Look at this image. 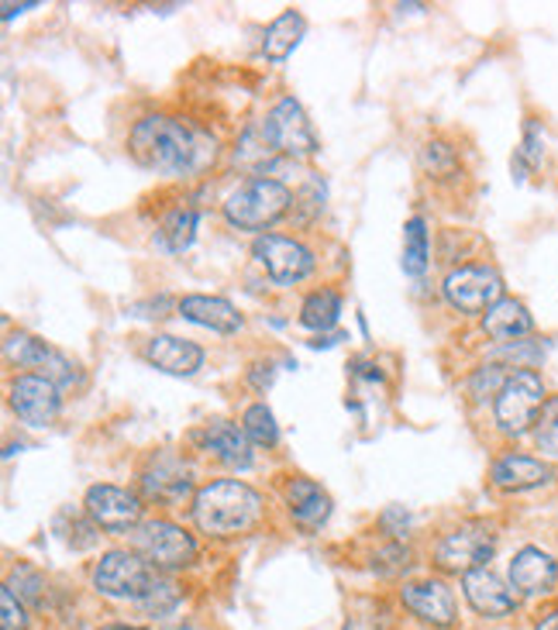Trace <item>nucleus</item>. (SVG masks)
Listing matches in <instances>:
<instances>
[{"label":"nucleus","mask_w":558,"mask_h":630,"mask_svg":"<svg viewBox=\"0 0 558 630\" xmlns=\"http://www.w3.org/2000/svg\"><path fill=\"white\" fill-rule=\"evenodd\" d=\"M152 579V565L138 551H107L93 565V589L107 599H141Z\"/></svg>","instance_id":"8"},{"label":"nucleus","mask_w":558,"mask_h":630,"mask_svg":"<svg viewBox=\"0 0 558 630\" xmlns=\"http://www.w3.org/2000/svg\"><path fill=\"white\" fill-rule=\"evenodd\" d=\"M132 630H138V627H132Z\"/></svg>","instance_id":"40"},{"label":"nucleus","mask_w":558,"mask_h":630,"mask_svg":"<svg viewBox=\"0 0 558 630\" xmlns=\"http://www.w3.org/2000/svg\"><path fill=\"white\" fill-rule=\"evenodd\" d=\"M482 331H487L493 342L500 345H514L521 337H527L535 331V321H531V313L521 300L514 297H503L500 303H493L487 313H482Z\"/></svg>","instance_id":"22"},{"label":"nucleus","mask_w":558,"mask_h":630,"mask_svg":"<svg viewBox=\"0 0 558 630\" xmlns=\"http://www.w3.org/2000/svg\"><path fill=\"white\" fill-rule=\"evenodd\" d=\"M35 4H11V0H8V4H4V21H11L14 14H21V11H32Z\"/></svg>","instance_id":"39"},{"label":"nucleus","mask_w":558,"mask_h":630,"mask_svg":"<svg viewBox=\"0 0 558 630\" xmlns=\"http://www.w3.org/2000/svg\"><path fill=\"white\" fill-rule=\"evenodd\" d=\"M342 318V294L338 289H318L300 307V324L310 331H328Z\"/></svg>","instance_id":"25"},{"label":"nucleus","mask_w":558,"mask_h":630,"mask_svg":"<svg viewBox=\"0 0 558 630\" xmlns=\"http://www.w3.org/2000/svg\"><path fill=\"white\" fill-rule=\"evenodd\" d=\"M262 517V500L238 479H217L193 496V520L210 538H235L252 530Z\"/></svg>","instance_id":"2"},{"label":"nucleus","mask_w":558,"mask_h":630,"mask_svg":"<svg viewBox=\"0 0 558 630\" xmlns=\"http://www.w3.org/2000/svg\"><path fill=\"white\" fill-rule=\"evenodd\" d=\"M545 159V138H542V125L538 121H527V131H524V141L517 149V165L521 169H538Z\"/></svg>","instance_id":"33"},{"label":"nucleus","mask_w":558,"mask_h":630,"mask_svg":"<svg viewBox=\"0 0 558 630\" xmlns=\"http://www.w3.org/2000/svg\"><path fill=\"white\" fill-rule=\"evenodd\" d=\"M379 524L390 530V538H403V530H407V514L400 511V506H394V511H386L379 517Z\"/></svg>","instance_id":"37"},{"label":"nucleus","mask_w":558,"mask_h":630,"mask_svg":"<svg viewBox=\"0 0 558 630\" xmlns=\"http://www.w3.org/2000/svg\"><path fill=\"white\" fill-rule=\"evenodd\" d=\"M545 382L538 373L531 369H517L511 373V379L503 382V390L493 400V414H497V427L503 434H524L538 424L542 406H545Z\"/></svg>","instance_id":"4"},{"label":"nucleus","mask_w":558,"mask_h":630,"mask_svg":"<svg viewBox=\"0 0 558 630\" xmlns=\"http://www.w3.org/2000/svg\"><path fill=\"white\" fill-rule=\"evenodd\" d=\"M141 490L149 500H180L190 493V476L173 455H159L141 472Z\"/></svg>","instance_id":"23"},{"label":"nucleus","mask_w":558,"mask_h":630,"mask_svg":"<svg viewBox=\"0 0 558 630\" xmlns=\"http://www.w3.org/2000/svg\"><path fill=\"white\" fill-rule=\"evenodd\" d=\"M4 355H8L11 366H18V369H35V376L53 379L56 386H72V382H77V366H72L66 355H59L56 348H48L42 337L29 334V331L8 334Z\"/></svg>","instance_id":"10"},{"label":"nucleus","mask_w":558,"mask_h":630,"mask_svg":"<svg viewBox=\"0 0 558 630\" xmlns=\"http://www.w3.org/2000/svg\"><path fill=\"white\" fill-rule=\"evenodd\" d=\"M138 603H141V610L149 614V617H166V614H173V610H176V603H180V586L173 583V579L156 575V579H152V586L145 589V596H141Z\"/></svg>","instance_id":"29"},{"label":"nucleus","mask_w":558,"mask_h":630,"mask_svg":"<svg viewBox=\"0 0 558 630\" xmlns=\"http://www.w3.org/2000/svg\"><path fill=\"white\" fill-rule=\"evenodd\" d=\"M193 234H197V210L193 207H176L173 214H166L159 225V238L169 252H186Z\"/></svg>","instance_id":"26"},{"label":"nucleus","mask_w":558,"mask_h":630,"mask_svg":"<svg viewBox=\"0 0 558 630\" xmlns=\"http://www.w3.org/2000/svg\"><path fill=\"white\" fill-rule=\"evenodd\" d=\"M403 273L421 276L428 270V225L424 217H410L403 225Z\"/></svg>","instance_id":"27"},{"label":"nucleus","mask_w":558,"mask_h":630,"mask_svg":"<svg viewBox=\"0 0 558 630\" xmlns=\"http://www.w3.org/2000/svg\"><path fill=\"white\" fill-rule=\"evenodd\" d=\"M535 448L548 462H558V397H548L542 406V417L535 424Z\"/></svg>","instance_id":"30"},{"label":"nucleus","mask_w":558,"mask_h":630,"mask_svg":"<svg viewBox=\"0 0 558 630\" xmlns=\"http://www.w3.org/2000/svg\"><path fill=\"white\" fill-rule=\"evenodd\" d=\"M535 630H558V610H551V614H545L538 623H535Z\"/></svg>","instance_id":"38"},{"label":"nucleus","mask_w":558,"mask_h":630,"mask_svg":"<svg viewBox=\"0 0 558 630\" xmlns=\"http://www.w3.org/2000/svg\"><path fill=\"white\" fill-rule=\"evenodd\" d=\"M445 300L463 313H482L503 300V279L487 265H458L445 276Z\"/></svg>","instance_id":"9"},{"label":"nucleus","mask_w":558,"mask_h":630,"mask_svg":"<svg viewBox=\"0 0 558 630\" xmlns=\"http://www.w3.org/2000/svg\"><path fill=\"white\" fill-rule=\"evenodd\" d=\"M289 204H294V197H289L286 183L255 176V180H249L246 186H238L235 193H228L225 217H228L231 228L262 231V228L276 225L280 217L289 210Z\"/></svg>","instance_id":"3"},{"label":"nucleus","mask_w":558,"mask_h":630,"mask_svg":"<svg viewBox=\"0 0 558 630\" xmlns=\"http://www.w3.org/2000/svg\"><path fill=\"white\" fill-rule=\"evenodd\" d=\"M497 551V535L482 524V520H469L463 527L448 530V535L434 548V565L452 575H469L476 569H487V562Z\"/></svg>","instance_id":"5"},{"label":"nucleus","mask_w":558,"mask_h":630,"mask_svg":"<svg viewBox=\"0 0 558 630\" xmlns=\"http://www.w3.org/2000/svg\"><path fill=\"white\" fill-rule=\"evenodd\" d=\"M283 496H286L289 517H294V524H300L304 530H318L331 517V496L314 479H304V476L289 479Z\"/></svg>","instance_id":"19"},{"label":"nucleus","mask_w":558,"mask_h":630,"mask_svg":"<svg viewBox=\"0 0 558 630\" xmlns=\"http://www.w3.org/2000/svg\"><path fill=\"white\" fill-rule=\"evenodd\" d=\"M255 262L270 273L276 283L289 286V283H300L314 273V255L307 245L294 238H283V234H259L255 245H252Z\"/></svg>","instance_id":"11"},{"label":"nucleus","mask_w":558,"mask_h":630,"mask_svg":"<svg viewBox=\"0 0 558 630\" xmlns=\"http://www.w3.org/2000/svg\"><path fill=\"white\" fill-rule=\"evenodd\" d=\"M551 479V466L542 462V458H531L521 451H506L500 455L493 469H490V482L497 490L506 493H524V490H538Z\"/></svg>","instance_id":"16"},{"label":"nucleus","mask_w":558,"mask_h":630,"mask_svg":"<svg viewBox=\"0 0 558 630\" xmlns=\"http://www.w3.org/2000/svg\"><path fill=\"white\" fill-rule=\"evenodd\" d=\"M273 379H276L273 362H259V366H252V373H249V382L255 386L259 393H262V390H270V386H273Z\"/></svg>","instance_id":"36"},{"label":"nucleus","mask_w":558,"mask_h":630,"mask_svg":"<svg viewBox=\"0 0 558 630\" xmlns=\"http://www.w3.org/2000/svg\"><path fill=\"white\" fill-rule=\"evenodd\" d=\"M87 517L104 527L114 530V535H125V530L141 527V500L121 486H111V482H96V486L87 490L83 496Z\"/></svg>","instance_id":"12"},{"label":"nucleus","mask_w":558,"mask_h":630,"mask_svg":"<svg viewBox=\"0 0 558 630\" xmlns=\"http://www.w3.org/2000/svg\"><path fill=\"white\" fill-rule=\"evenodd\" d=\"M307 32V21L300 11H283L270 28H265V38H262V56L270 62H283L294 48L300 45Z\"/></svg>","instance_id":"24"},{"label":"nucleus","mask_w":558,"mask_h":630,"mask_svg":"<svg viewBox=\"0 0 558 630\" xmlns=\"http://www.w3.org/2000/svg\"><path fill=\"white\" fill-rule=\"evenodd\" d=\"M176 310L190 324H201L207 331H217V334H235L241 328V313L235 310V303H228L225 297H204V294H193V297H183L176 303Z\"/></svg>","instance_id":"21"},{"label":"nucleus","mask_w":558,"mask_h":630,"mask_svg":"<svg viewBox=\"0 0 558 630\" xmlns=\"http://www.w3.org/2000/svg\"><path fill=\"white\" fill-rule=\"evenodd\" d=\"M204 445L207 451L231 469H249L252 466V438L246 427H238L231 421H214L204 427Z\"/></svg>","instance_id":"20"},{"label":"nucleus","mask_w":558,"mask_h":630,"mask_svg":"<svg viewBox=\"0 0 558 630\" xmlns=\"http://www.w3.org/2000/svg\"><path fill=\"white\" fill-rule=\"evenodd\" d=\"M558 583V562L542 548H521L511 562V586L521 596H545Z\"/></svg>","instance_id":"17"},{"label":"nucleus","mask_w":558,"mask_h":630,"mask_svg":"<svg viewBox=\"0 0 558 630\" xmlns=\"http://www.w3.org/2000/svg\"><path fill=\"white\" fill-rule=\"evenodd\" d=\"M421 162H424L428 173H434V176H448V173H455L458 156H455L452 145H445V141H431L428 149H424V156H421Z\"/></svg>","instance_id":"34"},{"label":"nucleus","mask_w":558,"mask_h":630,"mask_svg":"<svg viewBox=\"0 0 558 630\" xmlns=\"http://www.w3.org/2000/svg\"><path fill=\"white\" fill-rule=\"evenodd\" d=\"M511 379V373H506V366H482L476 369V376L469 379V390L476 400H487V397H497L503 390V382Z\"/></svg>","instance_id":"32"},{"label":"nucleus","mask_w":558,"mask_h":630,"mask_svg":"<svg viewBox=\"0 0 558 630\" xmlns=\"http://www.w3.org/2000/svg\"><path fill=\"white\" fill-rule=\"evenodd\" d=\"M463 593L469 599V607L479 614V617H490V620H500V617H511L517 610V599L514 593L503 586V579L490 569H476L469 575H463Z\"/></svg>","instance_id":"15"},{"label":"nucleus","mask_w":558,"mask_h":630,"mask_svg":"<svg viewBox=\"0 0 558 630\" xmlns=\"http://www.w3.org/2000/svg\"><path fill=\"white\" fill-rule=\"evenodd\" d=\"M135 551L141 554L152 569H186L197 559V541H193L186 530L173 520H149L132 530Z\"/></svg>","instance_id":"7"},{"label":"nucleus","mask_w":558,"mask_h":630,"mask_svg":"<svg viewBox=\"0 0 558 630\" xmlns=\"http://www.w3.org/2000/svg\"><path fill=\"white\" fill-rule=\"evenodd\" d=\"M8 589H11L21 603H32V607H42V603H45V579H42L32 565L11 569Z\"/></svg>","instance_id":"31"},{"label":"nucleus","mask_w":558,"mask_h":630,"mask_svg":"<svg viewBox=\"0 0 558 630\" xmlns=\"http://www.w3.org/2000/svg\"><path fill=\"white\" fill-rule=\"evenodd\" d=\"M132 156L166 176H193L214 159V138L176 117H141L132 128Z\"/></svg>","instance_id":"1"},{"label":"nucleus","mask_w":558,"mask_h":630,"mask_svg":"<svg viewBox=\"0 0 558 630\" xmlns=\"http://www.w3.org/2000/svg\"><path fill=\"white\" fill-rule=\"evenodd\" d=\"M0 630H29V614H24V603L4 586L0 593Z\"/></svg>","instance_id":"35"},{"label":"nucleus","mask_w":558,"mask_h":630,"mask_svg":"<svg viewBox=\"0 0 558 630\" xmlns=\"http://www.w3.org/2000/svg\"><path fill=\"white\" fill-rule=\"evenodd\" d=\"M241 427H246V434L255 442V445H265L273 448L280 442V427H276V417L273 410L265 403H252L246 414H241Z\"/></svg>","instance_id":"28"},{"label":"nucleus","mask_w":558,"mask_h":630,"mask_svg":"<svg viewBox=\"0 0 558 630\" xmlns=\"http://www.w3.org/2000/svg\"><path fill=\"white\" fill-rule=\"evenodd\" d=\"M11 410L32 427H45L59 417L62 410V397H59V386L45 376H18L11 382Z\"/></svg>","instance_id":"13"},{"label":"nucleus","mask_w":558,"mask_h":630,"mask_svg":"<svg viewBox=\"0 0 558 630\" xmlns=\"http://www.w3.org/2000/svg\"><path fill=\"white\" fill-rule=\"evenodd\" d=\"M403 607L414 614L418 620L431 623V627H452L458 620L455 614V596L452 589L442 583V579H424V583H407L400 589Z\"/></svg>","instance_id":"14"},{"label":"nucleus","mask_w":558,"mask_h":630,"mask_svg":"<svg viewBox=\"0 0 558 630\" xmlns=\"http://www.w3.org/2000/svg\"><path fill=\"white\" fill-rule=\"evenodd\" d=\"M262 135L273 145V152L286 156V159H310L321 149L304 107L294 101V96H280V101L270 107V114L262 121Z\"/></svg>","instance_id":"6"},{"label":"nucleus","mask_w":558,"mask_h":630,"mask_svg":"<svg viewBox=\"0 0 558 630\" xmlns=\"http://www.w3.org/2000/svg\"><path fill=\"white\" fill-rule=\"evenodd\" d=\"M145 358L169 376H193L204 366V348L176 334H156L145 345Z\"/></svg>","instance_id":"18"}]
</instances>
